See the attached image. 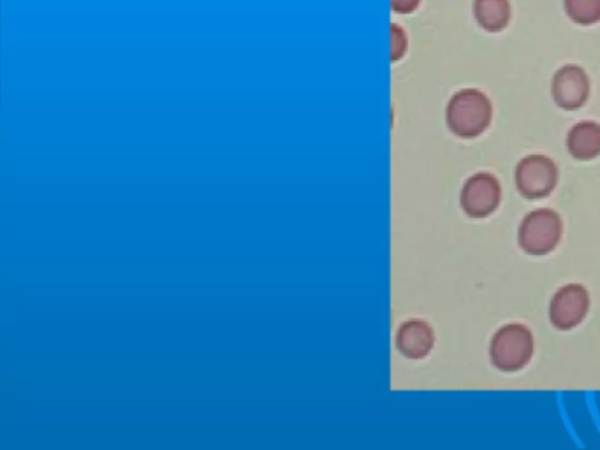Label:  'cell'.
Masks as SVG:
<instances>
[{
	"mask_svg": "<svg viewBox=\"0 0 600 450\" xmlns=\"http://www.w3.org/2000/svg\"><path fill=\"white\" fill-rule=\"evenodd\" d=\"M491 120L493 104L479 88H463L447 102L446 124L458 138H479L488 131Z\"/></svg>",
	"mask_w": 600,
	"mask_h": 450,
	"instance_id": "1",
	"label": "cell"
},
{
	"mask_svg": "<svg viewBox=\"0 0 600 450\" xmlns=\"http://www.w3.org/2000/svg\"><path fill=\"white\" fill-rule=\"evenodd\" d=\"M534 336L523 324H507L500 327L491 338L490 359L500 371H520L534 356Z\"/></svg>",
	"mask_w": 600,
	"mask_h": 450,
	"instance_id": "2",
	"label": "cell"
},
{
	"mask_svg": "<svg viewBox=\"0 0 600 450\" xmlns=\"http://www.w3.org/2000/svg\"><path fill=\"white\" fill-rule=\"evenodd\" d=\"M564 224L557 211L548 208L530 211L518 231L520 247L530 255H546L558 247Z\"/></svg>",
	"mask_w": 600,
	"mask_h": 450,
	"instance_id": "3",
	"label": "cell"
},
{
	"mask_svg": "<svg viewBox=\"0 0 600 450\" xmlns=\"http://www.w3.org/2000/svg\"><path fill=\"white\" fill-rule=\"evenodd\" d=\"M514 183L527 199L548 197L558 183V166L546 155H528L514 171Z\"/></svg>",
	"mask_w": 600,
	"mask_h": 450,
	"instance_id": "4",
	"label": "cell"
},
{
	"mask_svg": "<svg viewBox=\"0 0 600 450\" xmlns=\"http://www.w3.org/2000/svg\"><path fill=\"white\" fill-rule=\"evenodd\" d=\"M500 201H502V187L497 176L491 173H477L470 176L461 189V208L472 218L490 217L493 211H497Z\"/></svg>",
	"mask_w": 600,
	"mask_h": 450,
	"instance_id": "5",
	"label": "cell"
},
{
	"mask_svg": "<svg viewBox=\"0 0 600 450\" xmlns=\"http://www.w3.org/2000/svg\"><path fill=\"white\" fill-rule=\"evenodd\" d=\"M590 76L585 69L576 64H565L560 67L551 80V97L558 108L565 111H576L585 106L590 99Z\"/></svg>",
	"mask_w": 600,
	"mask_h": 450,
	"instance_id": "6",
	"label": "cell"
},
{
	"mask_svg": "<svg viewBox=\"0 0 600 450\" xmlns=\"http://www.w3.org/2000/svg\"><path fill=\"white\" fill-rule=\"evenodd\" d=\"M590 310V294L583 285L569 284L555 292L549 303V320L560 331L579 326Z\"/></svg>",
	"mask_w": 600,
	"mask_h": 450,
	"instance_id": "7",
	"label": "cell"
},
{
	"mask_svg": "<svg viewBox=\"0 0 600 450\" xmlns=\"http://www.w3.org/2000/svg\"><path fill=\"white\" fill-rule=\"evenodd\" d=\"M435 333L425 320H407L396 333V347L409 359H423L432 352Z\"/></svg>",
	"mask_w": 600,
	"mask_h": 450,
	"instance_id": "8",
	"label": "cell"
},
{
	"mask_svg": "<svg viewBox=\"0 0 600 450\" xmlns=\"http://www.w3.org/2000/svg\"><path fill=\"white\" fill-rule=\"evenodd\" d=\"M567 150L574 159L593 160L600 155V124L583 120L567 134Z\"/></svg>",
	"mask_w": 600,
	"mask_h": 450,
	"instance_id": "9",
	"label": "cell"
},
{
	"mask_svg": "<svg viewBox=\"0 0 600 450\" xmlns=\"http://www.w3.org/2000/svg\"><path fill=\"white\" fill-rule=\"evenodd\" d=\"M474 18L484 32H504L513 18L511 0H474Z\"/></svg>",
	"mask_w": 600,
	"mask_h": 450,
	"instance_id": "10",
	"label": "cell"
},
{
	"mask_svg": "<svg viewBox=\"0 0 600 450\" xmlns=\"http://www.w3.org/2000/svg\"><path fill=\"white\" fill-rule=\"evenodd\" d=\"M567 18L581 27L600 22V0H564Z\"/></svg>",
	"mask_w": 600,
	"mask_h": 450,
	"instance_id": "11",
	"label": "cell"
},
{
	"mask_svg": "<svg viewBox=\"0 0 600 450\" xmlns=\"http://www.w3.org/2000/svg\"><path fill=\"white\" fill-rule=\"evenodd\" d=\"M409 50V37L403 27L393 23L391 25V60L398 62L405 57V53Z\"/></svg>",
	"mask_w": 600,
	"mask_h": 450,
	"instance_id": "12",
	"label": "cell"
},
{
	"mask_svg": "<svg viewBox=\"0 0 600 450\" xmlns=\"http://www.w3.org/2000/svg\"><path fill=\"white\" fill-rule=\"evenodd\" d=\"M421 0H391V9L398 15H410L418 11Z\"/></svg>",
	"mask_w": 600,
	"mask_h": 450,
	"instance_id": "13",
	"label": "cell"
}]
</instances>
